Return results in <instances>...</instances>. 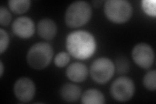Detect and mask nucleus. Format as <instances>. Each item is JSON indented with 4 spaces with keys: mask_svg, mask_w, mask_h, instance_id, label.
I'll use <instances>...</instances> for the list:
<instances>
[{
    "mask_svg": "<svg viewBox=\"0 0 156 104\" xmlns=\"http://www.w3.org/2000/svg\"><path fill=\"white\" fill-rule=\"evenodd\" d=\"M66 47L71 56L80 60H85L93 56L96 49V42L90 33L76 31L67 35Z\"/></svg>",
    "mask_w": 156,
    "mask_h": 104,
    "instance_id": "1",
    "label": "nucleus"
},
{
    "mask_svg": "<svg viewBox=\"0 0 156 104\" xmlns=\"http://www.w3.org/2000/svg\"><path fill=\"white\" fill-rule=\"evenodd\" d=\"M135 87L131 78L120 77L113 82L110 88V93L114 100L124 102L129 100L135 93Z\"/></svg>",
    "mask_w": 156,
    "mask_h": 104,
    "instance_id": "6",
    "label": "nucleus"
},
{
    "mask_svg": "<svg viewBox=\"0 0 156 104\" xmlns=\"http://www.w3.org/2000/svg\"><path fill=\"white\" fill-rule=\"evenodd\" d=\"M89 74L88 68L81 63H73L68 66L66 70V75L69 80L75 83L84 81Z\"/></svg>",
    "mask_w": 156,
    "mask_h": 104,
    "instance_id": "10",
    "label": "nucleus"
},
{
    "mask_svg": "<svg viewBox=\"0 0 156 104\" xmlns=\"http://www.w3.org/2000/svg\"><path fill=\"white\" fill-rule=\"evenodd\" d=\"M104 13L112 22L123 23L128 22L132 16L133 9L126 0H107L105 3Z\"/></svg>",
    "mask_w": 156,
    "mask_h": 104,
    "instance_id": "4",
    "label": "nucleus"
},
{
    "mask_svg": "<svg viewBox=\"0 0 156 104\" xmlns=\"http://www.w3.org/2000/svg\"><path fill=\"white\" fill-rule=\"evenodd\" d=\"M132 59L136 64L141 68L148 69L154 62V52L152 46L146 43H139L133 48Z\"/></svg>",
    "mask_w": 156,
    "mask_h": 104,
    "instance_id": "7",
    "label": "nucleus"
},
{
    "mask_svg": "<svg viewBox=\"0 0 156 104\" xmlns=\"http://www.w3.org/2000/svg\"><path fill=\"white\" fill-rule=\"evenodd\" d=\"M115 73L114 63L109 59L100 57L92 63L90 74L92 80L99 84L108 82Z\"/></svg>",
    "mask_w": 156,
    "mask_h": 104,
    "instance_id": "5",
    "label": "nucleus"
},
{
    "mask_svg": "<svg viewBox=\"0 0 156 104\" xmlns=\"http://www.w3.org/2000/svg\"><path fill=\"white\" fill-rule=\"evenodd\" d=\"M37 32L42 38L48 41L51 40L57 34V25L50 18L42 19L37 24Z\"/></svg>",
    "mask_w": 156,
    "mask_h": 104,
    "instance_id": "11",
    "label": "nucleus"
},
{
    "mask_svg": "<svg viewBox=\"0 0 156 104\" xmlns=\"http://www.w3.org/2000/svg\"><path fill=\"white\" fill-rule=\"evenodd\" d=\"M70 55L65 52L58 53L54 59V63L55 66L59 68L65 67L70 62Z\"/></svg>",
    "mask_w": 156,
    "mask_h": 104,
    "instance_id": "16",
    "label": "nucleus"
},
{
    "mask_svg": "<svg viewBox=\"0 0 156 104\" xmlns=\"http://www.w3.org/2000/svg\"><path fill=\"white\" fill-rule=\"evenodd\" d=\"M92 16V8L85 1H76L72 3L67 8L65 20L66 26L71 28L84 26Z\"/></svg>",
    "mask_w": 156,
    "mask_h": 104,
    "instance_id": "2",
    "label": "nucleus"
},
{
    "mask_svg": "<svg viewBox=\"0 0 156 104\" xmlns=\"http://www.w3.org/2000/svg\"><path fill=\"white\" fill-rule=\"evenodd\" d=\"M12 15L9 10L3 6L0 7V24L3 26H6L11 23Z\"/></svg>",
    "mask_w": 156,
    "mask_h": 104,
    "instance_id": "18",
    "label": "nucleus"
},
{
    "mask_svg": "<svg viewBox=\"0 0 156 104\" xmlns=\"http://www.w3.org/2000/svg\"><path fill=\"white\" fill-rule=\"evenodd\" d=\"M11 11L16 14H21L27 12L31 6L29 0H10L8 2Z\"/></svg>",
    "mask_w": 156,
    "mask_h": 104,
    "instance_id": "14",
    "label": "nucleus"
},
{
    "mask_svg": "<svg viewBox=\"0 0 156 104\" xmlns=\"http://www.w3.org/2000/svg\"><path fill=\"white\" fill-rule=\"evenodd\" d=\"M143 11L148 15L155 17L156 9H155V0H143L141 2Z\"/></svg>",
    "mask_w": 156,
    "mask_h": 104,
    "instance_id": "17",
    "label": "nucleus"
},
{
    "mask_svg": "<svg viewBox=\"0 0 156 104\" xmlns=\"http://www.w3.org/2000/svg\"><path fill=\"white\" fill-rule=\"evenodd\" d=\"M13 91L14 96L19 101L23 103L29 102L35 96V83L29 77H20L14 83Z\"/></svg>",
    "mask_w": 156,
    "mask_h": 104,
    "instance_id": "8",
    "label": "nucleus"
},
{
    "mask_svg": "<svg viewBox=\"0 0 156 104\" xmlns=\"http://www.w3.org/2000/svg\"><path fill=\"white\" fill-rule=\"evenodd\" d=\"M9 44V36L3 29H0V53L6 51Z\"/></svg>",
    "mask_w": 156,
    "mask_h": 104,
    "instance_id": "19",
    "label": "nucleus"
},
{
    "mask_svg": "<svg viewBox=\"0 0 156 104\" xmlns=\"http://www.w3.org/2000/svg\"><path fill=\"white\" fill-rule=\"evenodd\" d=\"M53 56V49L50 44L38 42L28 50L26 57L27 62L32 68L42 70L50 64Z\"/></svg>",
    "mask_w": 156,
    "mask_h": 104,
    "instance_id": "3",
    "label": "nucleus"
},
{
    "mask_svg": "<svg viewBox=\"0 0 156 104\" xmlns=\"http://www.w3.org/2000/svg\"><path fill=\"white\" fill-rule=\"evenodd\" d=\"M81 103L83 104H103L105 96L101 91L95 88L85 91L81 95Z\"/></svg>",
    "mask_w": 156,
    "mask_h": 104,
    "instance_id": "13",
    "label": "nucleus"
},
{
    "mask_svg": "<svg viewBox=\"0 0 156 104\" xmlns=\"http://www.w3.org/2000/svg\"><path fill=\"white\" fill-rule=\"evenodd\" d=\"M60 95L62 100L66 102H75L81 96V89L76 84L65 83L60 89Z\"/></svg>",
    "mask_w": 156,
    "mask_h": 104,
    "instance_id": "12",
    "label": "nucleus"
},
{
    "mask_svg": "<svg viewBox=\"0 0 156 104\" xmlns=\"http://www.w3.org/2000/svg\"><path fill=\"white\" fill-rule=\"evenodd\" d=\"M12 29L13 33L19 38L27 39L31 37L35 33V26L30 18L21 16L13 22Z\"/></svg>",
    "mask_w": 156,
    "mask_h": 104,
    "instance_id": "9",
    "label": "nucleus"
},
{
    "mask_svg": "<svg viewBox=\"0 0 156 104\" xmlns=\"http://www.w3.org/2000/svg\"><path fill=\"white\" fill-rule=\"evenodd\" d=\"M3 72H4V66H3V62L1 61H0V77H2Z\"/></svg>",
    "mask_w": 156,
    "mask_h": 104,
    "instance_id": "20",
    "label": "nucleus"
},
{
    "mask_svg": "<svg viewBox=\"0 0 156 104\" xmlns=\"http://www.w3.org/2000/svg\"><path fill=\"white\" fill-rule=\"evenodd\" d=\"M144 87L150 91H154L156 89V71L151 70L145 74L143 77Z\"/></svg>",
    "mask_w": 156,
    "mask_h": 104,
    "instance_id": "15",
    "label": "nucleus"
}]
</instances>
